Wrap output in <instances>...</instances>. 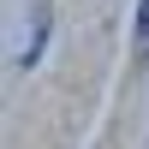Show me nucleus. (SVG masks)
Here are the masks:
<instances>
[{"mask_svg":"<svg viewBox=\"0 0 149 149\" xmlns=\"http://www.w3.org/2000/svg\"><path fill=\"white\" fill-rule=\"evenodd\" d=\"M48 30H54V24H48V6H42V12H36V36H30V48L18 54V66H36V60H42V48H48Z\"/></svg>","mask_w":149,"mask_h":149,"instance_id":"f257e3e1","label":"nucleus"},{"mask_svg":"<svg viewBox=\"0 0 149 149\" xmlns=\"http://www.w3.org/2000/svg\"><path fill=\"white\" fill-rule=\"evenodd\" d=\"M137 12H143V42H149V0H137Z\"/></svg>","mask_w":149,"mask_h":149,"instance_id":"f03ea898","label":"nucleus"}]
</instances>
